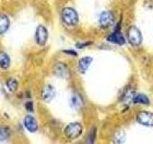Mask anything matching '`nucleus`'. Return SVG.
I'll list each match as a JSON object with an SVG mask.
<instances>
[{"label":"nucleus","mask_w":153,"mask_h":144,"mask_svg":"<svg viewBox=\"0 0 153 144\" xmlns=\"http://www.w3.org/2000/svg\"><path fill=\"white\" fill-rule=\"evenodd\" d=\"M61 17L68 26H76L79 23V14L73 8H64L62 10Z\"/></svg>","instance_id":"f257e3e1"},{"label":"nucleus","mask_w":153,"mask_h":144,"mask_svg":"<svg viewBox=\"0 0 153 144\" xmlns=\"http://www.w3.org/2000/svg\"><path fill=\"white\" fill-rule=\"evenodd\" d=\"M65 136L70 138V139H76L78 138L81 133H82V126L79 123H70L69 125H67L65 130H64Z\"/></svg>","instance_id":"f03ea898"},{"label":"nucleus","mask_w":153,"mask_h":144,"mask_svg":"<svg viewBox=\"0 0 153 144\" xmlns=\"http://www.w3.org/2000/svg\"><path fill=\"white\" fill-rule=\"evenodd\" d=\"M127 38L130 44L133 46H139L142 43V34L140 30L135 26L129 28L127 32Z\"/></svg>","instance_id":"7ed1b4c3"},{"label":"nucleus","mask_w":153,"mask_h":144,"mask_svg":"<svg viewBox=\"0 0 153 144\" xmlns=\"http://www.w3.org/2000/svg\"><path fill=\"white\" fill-rule=\"evenodd\" d=\"M137 121L146 127H153V113L149 112H140L137 113Z\"/></svg>","instance_id":"20e7f679"},{"label":"nucleus","mask_w":153,"mask_h":144,"mask_svg":"<svg viewBox=\"0 0 153 144\" xmlns=\"http://www.w3.org/2000/svg\"><path fill=\"white\" fill-rule=\"evenodd\" d=\"M115 21L114 14L111 12H103L100 14V18H99V23L100 26L102 28H108L112 26Z\"/></svg>","instance_id":"39448f33"},{"label":"nucleus","mask_w":153,"mask_h":144,"mask_svg":"<svg viewBox=\"0 0 153 144\" xmlns=\"http://www.w3.org/2000/svg\"><path fill=\"white\" fill-rule=\"evenodd\" d=\"M48 40V31L47 29L43 26L39 25L36 28V41L38 45H45Z\"/></svg>","instance_id":"423d86ee"},{"label":"nucleus","mask_w":153,"mask_h":144,"mask_svg":"<svg viewBox=\"0 0 153 144\" xmlns=\"http://www.w3.org/2000/svg\"><path fill=\"white\" fill-rule=\"evenodd\" d=\"M56 96V89L52 86L47 85L43 88L41 91V98L45 102H50Z\"/></svg>","instance_id":"0eeeda50"},{"label":"nucleus","mask_w":153,"mask_h":144,"mask_svg":"<svg viewBox=\"0 0 153 144\" xmlns=\"http://www.w3.org/2000/svg\"><path fill=\"white\" fill-rule=\"evenodd\" d=\"M24 127H25L30 133H35L37 131L38 129V125L36 120L33 118L31 115H27V116L24 118Z\"/></svg>","instance_id":"6e6552de"},{"label":"nucleus","mask_w":153,"mask_h":144,"mask_svg":"<svg viewBox=\"0 0 153 144\" xmlns=\"http://www.w3.org/2000/svg\"><path fill=\"white\" fill-rule=\"evenodd\" d=\"M55 73L61 78H68L70 73H69V69L62 62H59L56 66H55Z\"/></svg>","instance_id":"1a4fd4ad"},{"label":"nucleus","mask_w":153,"mask_h":144,"mask_svg":"<svg viewBox=\"0 0 153 144\" xmlns=\"http://www.w3.org/2000/svg\"><path fill=\"white\" fill-rule=\"evenodd\" d=\"M108 41L110 42H113V43H116V44H124L126 43V40H124L123 36L122 35V33L120 31H116L114 32L113 34H111L108 38H107Z\"/></svg>","instance_id":"9d476101"},{"label":"nucleus","mask_w":153,"mask_h":144,"mask_svg":"<svg viewBox=\"0 0 153 144\" xmlns=\"http://www.w3.org/2000/svg\"><path fill=\"white\" fill-rule=\"evenodd\" d=\"M93 59L91 57H84L81 58L79 62V70L81 72V73H85L87 69L89 68L90 64H92Z\"/></svg>","instance_id":"9b49d317"},{"label":"nucleus","mask_w":153,"mask_h":144,"mask_svg":"<svg viewBox=\"0 0 153 144\" xmlns=\"http://www.w3.org/2000/svg\"><path fill=\"white\" fill-rule=\"evenodd\" d=\"M82 104H83V101L79 94L75 93L72 95L71 100H70V105L72 108L75 110H79L81 107H82Z\"/></svg>","instance_id":"f8f14e48"},{"label":"nucleus","mask_w":153,"mask_h":144,"mask_svg":"<svg viewBox=\"0 0 153 144\" xmlns=\"http://www.w3.org/2000/svg\"><path fill=\"white\" fill-rule=\"evenodd\" d=\"M10 27V19L5 14H0V35L8 31Z\"/></svg>","instance_id":"ddd939ff"},{"label":"nucleus","mask_w":153,"mask_h":144,"mask_svg":"<svg viewBox=\"0 0 153 144\" xmlns=\"http://www.w3.org/2000/svg\"><path fill=\"white\" fill-rule=\"evenodd\" d=\"M11 64V59L5 52H0V67L2 69H8Z\"/></svg>","instance_id":"4468645a"},{"label":"nucleus","mask_w":153,"mask_h":144,"mask_svg":"<svg viewBox=\"0 0 153 144\" xmlns=\"http://www.w3.org/2000/svg\"><path fill=\"white\" fill-rule=\"evenodd\" d=\"M134 103L142 105H149V99L145 94H137L134 97Z\"/></svg>","instance_id":"2eb2a0df"},{"label":"nucleus","mask_w":153,"mask_h":144,"mask_svg":"<svg viewBox=\"0 0 153 144\" xmlns=\"http://www.w3.org/2000/svg\"><path fill=\"white\" fill-rule=\"evenodd\" d=\"M6 88L11 91V92H14L17 88H18V83L16 80H14L13 78H10L7 82H6Z\"/></svg>","instance_id":"dca6fc26"},{"label":"nucleus","mask_w":153,"mask_h":144,"mask_svg":"<svg viewBox=\"0 0 153 144\" xmlns=\"http://www.w3.org/2000/svg\"><path fill=\"white\" fill-rule=\"evenodd\" d=\"M134 97H135V94H134V91L131 89L127 90L126 92L123 94V100L126 103L134 102Z\"/></svg>","instance_id":"f3484780"},{"label":"nucleus","mask_w":153,"mask_h":144,"mask_svg":"<svg viewBox=\"0 0 153 144\" xmlns=\"http://www.w3.org/2000/svg\"><path fill=\"white\" fill-rule=\"evenodd\" d=\"M9 136V131L6 128H0V140H5Z\"/></svg>","instance_id":"a211bd4d"},{"label":"nucleus","mask_w":153,"mask_h":144,"mask_svg":"<svg viewBox=\"0 0 153 144\" xmlns=\"http://www.w3.org/2000/svg\"><path fill=\"white\" fill-rule=\"evenodd\" d=\"M25 108L28 112H33V102H27L25 104Z\"/></svg>","instance_id":"6ab92c4d"},{"label":"nucleus","mask_w":153,"mask_h":144,"mask_svg":"<svg viewBox=\"0 0 153 144\" xmlns=\"http://www.w3.org/2000/svg\"><path fill=\"white\" fill-rule=\"evenodd\" d=\"M65 54H69V55H73V56H76V53L75 52V51H71V50H65V51H63Z\"/></svg>","instance_id":"aec40b11"}]
</instances>
